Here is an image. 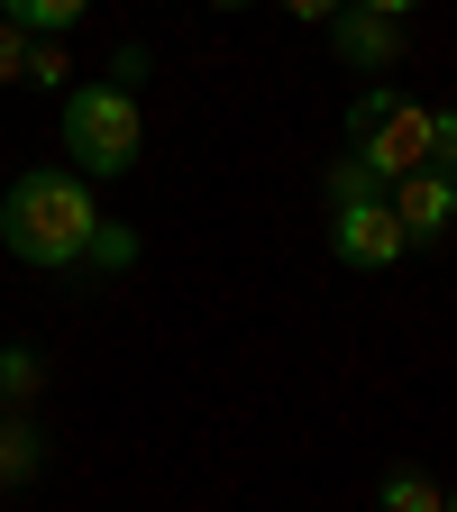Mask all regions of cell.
<instances>
[{"mask_svg": "<svg viewBox=\"0 0 457 512\" xmlns=\"http://www.w3.org/2000/svg\"><path fill=\"white\" fill-rule=\"evenodd\" d=\"M92 229H101V202H92V183L74 165H37L0 202V247L19 266H37V275H74L92 256Z\"/></svg>", "mask_w": 457, "mask_h": 512, "instance_id": "1", "label": "cell"}, {"mask_svg": "<svg viewBox=\"0 0 457 512\" xmlns=\"http://www.w3.org/2000/svg\"><path fill=\"white\" fill-rule=\"evenodd\" d=\"M430 138H439V110H421V101L394 92V83H366V92L348 101V156H357L375 183L421 174V165H430Z\"/></svg>", "mask_w": 457, "mask_h": 512, "instance_id": "2", "label": "cell"}, {"mask_svg": "<svg viewBox=\"0 0 457 512\" xmlns=\"http://www.w3.org/2000/svg\"><path fill=\"white\" fill-rule=\"evenodd\" d=\"M64 156H74V174H83V183L128 174V165L147 156L138 92H119V83H74V92H64Z\"/></svg>", "mask_w": 457, "mask_h": 512, "instance_id": "3", "label": "cell"}, {"mask_svg": "<svg viewBox=\"0 0 457 512\" xmlns=\"http://www.w3.org/2000/svg\"><path fill=\"white\" fill-rule=\"evenodd\" d=\"M403 220H394V202L384 192H357V202H330V256L339 266H366V275H384V266H403Z\"/></svg>", "mask_w": 457, "mask_h": 512, "instance_id": "4", "label": "cell"}, {"mask_svg": "<svg viewBox=\"0 0 457 512\" xmlns=\"http://www.w3.org/2000/svg\"><path fill=\"white\" fill-rule=\"evenodd\" d=\"M384 202H394V220H403V238H421V247H439V238L457 229V174H439V165H421V174H403V183H384Z\"/></svg>", "mask_w": 457, "mask_h": 512, "instance_id": "5", "label": "cell"}, {"mask_svg": "<svg viewBox=\"0 0 457 512\" xmlns=\"http://www.w3.org/2000/svg\"><path fill=\"white\" fill-rule=\"evenodd\" d=\"M330 55L348 64V74H394V64H403V19L339 10V19H330Z\"/></svg>", "mask_w": 457, "mask_h": 512, "instance_id": "6", "label": "cell"}, {"mask_svg": "<svg viewBox=\"0 0 457 512\" xmlns=\"http://www.w3.org/2000/svg\"><path fill=\"white\" fill-rule=\"evenodd\" d=\"M375 512H448V485H439L430 467H384Z\"/></svg>", "mask_w": 457, "mask_h": 512, "instance_id": "7", "label": "cell"}, {"mask_svg": "<svg viewBox=\"0 0 457 512\" xmlns=\"http://www.w3.org/2000/svg\"><path fill=\"white\" fill-rule=\"evenodd\" d=\"M37 467H46V430L28 412H10V421H0V485H28Z\"/></svg>", "mask_w": 457, "mask_h": 512, "instance_id": "8", "label": "cell"}, {"mask_svg": "<svg viewBox=\"0 0 457 512\" xmlns=\"http://www.w3.org/2000/svg\"><path fill=\"white\" fill-rule=\"evenodd\" d=\"M83 10H92V0H0V19H10L19 37H64Z\"/></svg>", "mask_w": 457, "mask_h": 512, "instance_id": "9", "label": "cell"}, {"mask_svg": "<svg viewBox=\"0 0 457 512\" xmlns=\"http://www.w3.org/2000/svg\"><path fill=\"white\" fill-rule=\"evenodd\" d=\"M37 384H46V357L37 348H0V403H37Z\"/></svg>", "mask_w": 457, "mask_h": 512, "instance_id": "10", "label": "cell"}, {"mask_svg": "<svg viewBox=\"0 0 457 512\" xmlns=\"http://www.w3.org/2000/svg\"><path fill=\"white\" fill-rule=\"evenodd\" d=\"M83 266H101V275H128V266H138V229L101 220V229H92V256H83Z\"/></svg>", "mask_w": 457, "mask_h": 512, "instance_id": "11", "label": "cell"}, {"mask_svg": "<svg viewBox=\"0 0 457 512\" xmlns=\"http://www.w3.org/2000/svg\"><path fill=\"white\" fill-rule=\"evenodd\" d=\"M64 74H74V64H64V37H28V74H19V83H46V92H55Z\"/></svg>", "mask_w": 457, "mask_h": 512, "instance_id": "12", "label": "cell"}, {"mask_svg": "<svg viewBox=\"0 0 457 512\" xmlns=\"http://www.w3.org/2000/svg\"><path fill=\"white\" fill-rule=\"evenodd\" d=\"M19 74H28V37H19V28H10V19H0V92H10V83H19Z\"/></svg>", "mask_w": 457, "mask_h": 512, "instance_id": "13", "label": "cell"}, {"mask_svg": "<svg viewBox=\"0 0 457 512\" xmlns=\"http://www.w3.org/2000/svg\"><path fill=\"white\" fill-rule=\"evenodd\" d=\"M430 165H439V174H457V101L439 110V138H430Z\"/></svg>", "mask_w": 457, "mask_h": 512, "instance_id": "14", "label": "cell"}, {"mask_svg": "<svg viewBox=\"0 0 457 512\" xmlns=\"http://www.w3.org/2000/svg\"><path fill=\"white\" fill-rule=\"evenodd\" d=\"M110 74H119V92H138V74H147V46H119V55H110Z\"/></svg>", "mask_w": 457, "mask_h": 512, "instance_id": "15", "label": "cell"}, {"mask_svg": "<svg viewBox=\"0 0 457 512\" xmlns=\"http://www.w3.org/2000/svg\"><path fill=\"white\" fill-rule=\"evenodd\" d=\"M284 10H293V19H311V28H330V19L348 10V0H284Z\"/></svg>", "mask_w": 457, "mask_h": 512, "instance_id": "16", "label": "cell"}, {"mask_svg": "<svg viewBox=\"0 0 457 512\" xmlns=\"http://www.w3.org/2000/svg\"><path fill=\"white\" fill-rule=\"evenodd\" d=\"M348 10H375V19H412L421 0H348Z\"/></svg>", "mask_w": 457, "mask_h": 512, "instance_id": "17", "label": "cell"}, {"mask_svg": "<svg viewBox=\"0 0 457 512\" xmlns=\"http://www.w3.org/2000/svg\"><path fill=\"white\" fill-rule=\"evenodd\" d=\"M211 10H247V0H211Z\"/></svg>", "mask_w": 457, "mask_h": 512, "instance_id": "18", "label": "cell"}, {"mask_svg": "<svg viewBox=\"0 0 457 512\" xmlns=\"http://www.w3.org/2000/svg\"><path fill=\"white\" fill-rule=\"evenodd\" d=\"M448 512H457V485H448Z\"/></svg>", "mask_w": 457, "mask_h": 512, "instance_id": "19", "label": "cell"}, {"mask_svg": "<svg viewBox=\"0 0 457 512\" xmlns=\"http://www.w3.org/2000/svg\"><path fill=\"white\" fill-rule=\"evenodd\" d=\"M0 421H10V403H0Z\"/></svg>", "mask_w": 457, "mask_h": 512, "instance_id": "20", "label": "cell"}]
</instances>
